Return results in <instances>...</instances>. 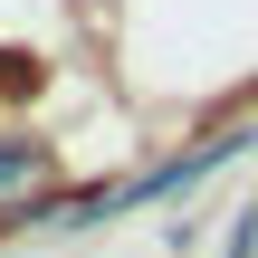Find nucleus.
<instances>
[{
    "label": "nucleus",
    "instance_id": "obj_1",
    "mask_svg": "<svg viewBox=\"0 0 258 258\" xmlns=\"http://www.w3.org/2000/svg\"><path fill=\"white\" fill-rule=\"evenodd\" d=\"M48 172H57V153H48L38 134H0V201H29V191H48Z\"/></svg>",
    "mask_w": 258,
    "mask_h": 258
},
{
    "label": "nucleus",
    "instance_id": "obj_2",
    "mask_svg": "<svg viewBox=\"0 0 258 258\" xmlns=\"http://www.w3.org/2000/svg\"><path fill=\"white\" fill-rule=\"evenodd\" d=\"M0 86H10V96H19V86H38V57H10V48H0Z\"/></svg>",
    "mask_w": 258,
    "mask_h": 258
}]
</instances>
